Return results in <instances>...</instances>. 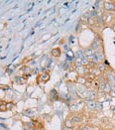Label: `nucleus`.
<instances>
[{
    "mask_svg": "<svg viewBox=\"0 0 115 130\" xmlns=\"http://www.w3.org/2000/svg\"><path fill=\"white\" fill-rule=\"evenodd\" d=\"M87 23H88L89 25H93L94 23H95V21H94V19L92 18V17H89L88 20H87Z\"/></svg>",
    "mask_w": 115,
    "mask_h": 130,
    "instance_id": "18",
    "label": "nucleus"
},
{
    "mask_svg": "<svg viewBox=\"0 0 115 130\" xmlns=\"http://www.w3.org/2000/svg\"><path fill=\"white\" fill-rule=\"evenodd\" d=\"M64 127H73V122L70 118L67 119L64 121Z\"/></svg>",
    "mask_w": 115,
    "mask_h": 130,
    "instance_id": "10",
    "label": "nucleus"
},
{
    "mask_svg": "<svg viewBox=\"0 0 115 130\" xmlns=\"http://www.w3.org/2000/svg\"><path fill=\"white\" fill-rule=\"evenodd\" d=\"M75 70H76V72H77L80 76H83V75H84V74L86 73V69H85V67H84V66L75 67Z\"/></svg>",
    "mask_w": 115,
    "mask_h": 130,
    "instance_id": "5",
    "label": "nucleus"
},
{
    "mask_svg": "<svg viewBox=\"0 0 115 130\" xmlns=\"http://www.w3.org/2000/svg\"><path fill=\"white\" fill-rule=\"evenodd\" d=\"M61 54H62V52H61L60 48H55V49H53L52 52H51V55L54 56V57H60Z\"/></svg>",
    "mask_w": 115,
    "mask_h": 130,
    "instance_id": "7",
    "label": "nucleus"
},
{
    "mask_svg": "<svg viewBox=\"0 0 115 130\" xmlns=\"http://www.w3.org/2000/svg\"><path fill=\"white\" fill-rule=\"evenodd\" d=\"M81 63H83V59H80V58H76L75 59V65H76V67L81 66Z\"/></svg>",
    "mask_w": 115,
    "mask_h": 130,
    "instance_id": "13",
    "label": "nucleus"
},
{
    "mask_svg": "<svg viewBox=\"0 0 115 130\" xmlns=\"http://www.w3.org/2000/svg\"><path fill=\"white\" fill-rule=\"evenodd\" d=\"M96 69L98 70L99 73H103L106 71V66L104 65V63H98L96 65Z\"/></svg>",
    "mask_w": 115,
    "mask_h": 130,
    "instance_id": "4",
    "label": "nucleus"
},
{
    "mask_svg": "<svg viewBox=\"0 0 115 130\" xmlns=\"http://www.w3.org/2000/svg\"><path fill=\"white\" fill-rule=\"evenodd\" d=\"M111 90H112V88H111V86H110V84H106V86L104 87V93H110L111 92Z\"/></svg>",
    "mask_w": 115,
    "mask_h": 130,
    "instance_id": "9",
    "label": "nucleus"
},
{
    "mask_svg": "<svg viewBox=\"0 0 115 130\" xmlns=\"http://www.w3.org/2000/svg\"><path fill=\"white\" fill-rule=\"evenodd\" d=\"M70 119L72 120L73 123H79V122H81L83 117L79 114H73V116H72V118H70Z\"/></svg>",
    "mask_w": 115,
    "mask_h": 130,
    "instance_id": "3",
    "label": "nucleus"
},
{
    "mask_svg": "<svg viewBox=\"0 0 115 130\" xmlns=\"http://www.w3.org/2000/svg\"><path fill=\"white\" fill-rule=\"evenodd\" d=\"M96 109H98V110H101V109H102V104H101V102L96 101Z\"/></svg>",
    "mask_w": 115,
    "mask_h": 130,
    "instance_id": "17",
    "label": "nucleus"
},
{
    "mask_svg": "<svg viewBox=\"0 0 115 130\" xmlns=\"http://www.w3.org/2000/svg\"><path fill=\"white\" fill-rule=\"evenodd\" d=\"M109 94H110L112 98H115V90H111V92H110Z\"/></svg>",
    "mask_w": 115,
    "mask_h": 130,
    "instance_id": "19",
    "label": "nucleus"
},
{
    "mask_svg": "<svg viewBox=\"0 0 115 130\" xmlns=\"http://www.w3.org/2000/svg\"><path fill=\"white\" fill-rule=\"evenodd\" d=\"M38 78H41V80H42V83H47L49 79H50V75L48 74V73H43L42 75H40V76H38Z\"/></svg>",
    "mask_w": 115,
    "mask_h": 130,
    "instance_id": "2",
    "label": "nucleus"
},
{
    "mask_svg": "<svg viewBox=\"0 0 115 130\" xmlns=\"http://www.w3.org/2000/svg\"><path fill=\"white\" fill-rule=\"evenodd\" d=\"M112 29H113V30L115 31V23L113 24V25H112Z\"/></svg>",
    "mask_w": 115,
    "mask_h": 130,
    "instance_id": "21",
    "label": "nucleus"
},
{
    "mask_svg": "<svg viewBox=\"0 0 115 130\" xmlns=\"http://www.w3.org/2000/svg\"><path fill=\"white\" fill-rule=\"evenodd\" d=\"M6 106H7V110H12L14 107V104L12 102H9V103H6Z\"/></svg>",
    "mask_w": 115,
    "mask_h": 130,
    "instance_id": "15",
    "label": "nucleus"
},
{
    "mask_svg": "<svg viewBox=\"0 0 115 130\" xmlns=\"http://www.w3.org/2000/svg\"><path fill=\"white\" fill-rule=\"evenodd\" d=\"M7 110V106H6V103L1 101L0 102V111H6Z\"/></svg>",
    "mask_w": 115,
    "mask_h": 130,
    "instance_id": "11",
    "label": "nucleus"
},
{
    "mask_svg": "<svg viewBox=\"0 0 115 130\" xmlns=\"http://www.w3.org/2000/svg\"><path fill=\"white\" fill-rule=\"evenodd\" d=\"M63 130H74V129H73V127H64Z\"/></svg>",
    "mask_w": 115,
    "mask_h": 130,
    "instance_id": "20",
    "label": "nucleus"
},
{
    "mask_svg": "<svg viewBox=\"0 0 115 130\" xmlns=\"http://www.w3.org/2000/svg\"><path fill=\"white\" fill-rule=\"evenodd\" d=\"M16 83H18V84H25V83H26V78H23V77H16Z\"/></svg>",
    "mask_w": 115,
    "mask_h": 130,
    "instance_id": "12",
    "label": "nucleus"
},
{
    "mask_svg": "<svg viewBox=\"0 0 115 130\" xmlns=\"http://www.w3.org/2000/svg\"><path fill=\"white\" fill-rule=\"evenodd\" d=\"M95 23H97L98 25H100V26H102L103 24H104V20H103V17L102 16H100V15H98L96 18H95Z\"/></svg>",
    "mask_w": 115,
    "mask_h": 130,
    "instance_id": "8",
    "label": "nucleus"
},
{
    "mask_svg": "<svg viewBox=\"0 0 115 130\" xmlns=\"http://www.w3.org/2000/svg\"><path fill=\"white\" fill-rule=\"evenodd\" d=\"M77 82H78L79 84H85V83H86V78L84 77V76H80V77H78Z\"/></svg>",
    "mask_w": 115,
    "mask_h": 130,
    "instance_id": "14",
    "label": "nucleus"
},
{
    "mask_svg": "<svg viewBox=\"0 0 115 130\" xmlns=\"http://www.w3.org/2000/svg\"><path fill=\"white\" fill-rule=\"evenodd\" d=\"M103 7L106 11L108 12H112V11H115V4L111 1H105L103 3Z\"/></svg>",
    "mask_w": 115,
    "mask_h": 130,
    "instance_id": "1",
    "label": "nucleus"
},
{
    "mask_svg": "<svg viewBox=\"0 0 115 130\" xmlns=\"http://www.w3.org/2000/svg\"><path fill=\"white\" fill-rule=\"evenodd\" d=\"M23 72H24L25 74H30V73H31V69H30L29 67H25V68L23 69Z\"/></svg>",
    "mask_w": 115,
    "mask_h": 130,
    "instance_id": "16",
    "label": "nucleus"
},
{
    "mask_svg": "<svg viewBox=\"0 0 115 130\" xmlns=\"http://www.w3.org/2000/svg\"><path fill=\"white\" fill-rule=\"evenodd\" d=\"M86 106L90 109H96V101H94V100H87Z\"/></svg>",
    "mask_w": 115,
    "mask_h": 130,
    "instance_id": "6",
    "label": "nucleus"
}]
</instances>
